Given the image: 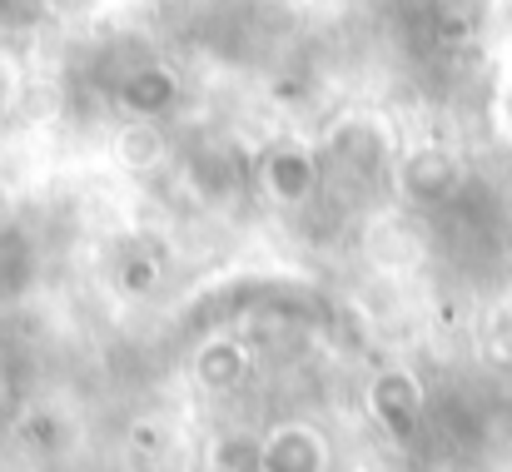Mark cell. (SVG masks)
Returning <instances> with one entry per match:
<instances>
[{
	"label": "cell",
	"mask_w": 512,
	"mask_h": 472,
	"mask_svg": "<svg viewBox=\"0 0 512 472\" xmlns=\"http://www.w3.org/2000/svg\"><path fill=\"white\" fill-rule=\"evenodd\" d=\"M329 468V443L304 428V423H284L274 428V438L259 448V472H324Z\"/></svg>",
	"instance_id": "obj_1"
},
{
	"label": "cell",
	"mask_w": 512,
	"mask_h": 472,
	"mask_svg": "<svg viewBox=\"0 0 512 472\" xmlns=\"http://www.w3.org/2000/svg\"><path fill=\"white\" fill-rule=\"evenodd\" d=\"M368 408H373V418H378L383 428H393V433L403 438V433L418 423V413H423V388H418L413 373L388 368V373H378V378L368 383Z\"/></svg>",
	"instance_id": "obj_2"
},
{
	"label": "cell",
	"mask_w": 512,
	"mask_h": 472,
	"mask_svg": "<svg viewBox=\"0 0 512 472\" xmlns=\"http://www.w3.org/2000/svg\"><path fill=\"white\" fill-rule=\"evenodd\" d=\"M244 368H249V358H244L234 343H224V338H214V343L199 348V358H194V373H199L204 388H234V383L244 378Z\"/></svg>",
	"instance_id": "obj_3"
},
{
	"label": "cell",
	"mask_w": 512,
	"mask_h": 472,
	"mask_svg": "<svg viewBox=\"0 0 512 472\" xmlns=\"http://www.w3.org/2000/svg\"><path fill=\"white\" fill-rule=\"evenodd\" d=\"M269 189L284 199V204H299L309 189H314V164L299 155V150H279L269 159Z\"/></svg>",
	"instance_id": "obj_4"
}]
</instances>
